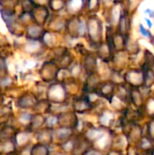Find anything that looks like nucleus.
<instances>
[{
	"instance_id": "f03ea898",
	"label": "nucleus",
	"mask_w": 154,
	"mask_h": 155,
	"mask_svg": "<svg viewBox=\"0 0 154 155\" xmlns=\"http://www.w3.org/2000/svg\"><path fill=\"white\" fill-rule=\"evenodd\" d=\"M145 20H146V22H147L148 25H149V26H150V28H151V27L152 26V22H151V20H149L148 18H146Z\"/></svg>"
},
{
	"instance_id": "f257e3e1",
	"label": "nucleus",
	"mask_w": 154,
	"mask_h": 155,
	"mask_svg": "<svg viewBox=\"0 0 154 155\" xmlns=\"http://www.w3.org/2000/svg\"><path fill=\"white\" fill-rule=\"evenodd\" d=\"M140 32L144 35V36H147V37H151V33H150V31H148V30H146L142 25H140Z\"/></svg>"
}]
</instances>
